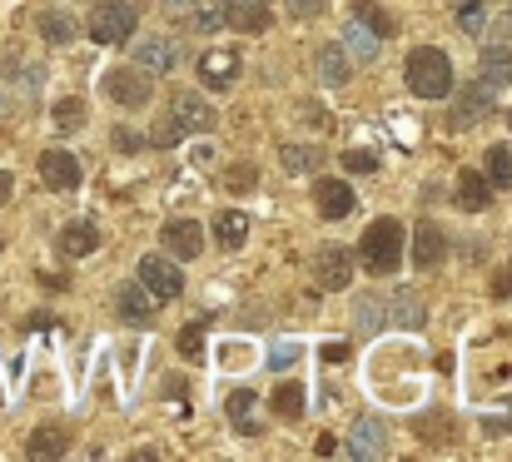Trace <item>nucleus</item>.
<instances>
[{
  "mask_svg": "<svg viewBox=\"0 0 512 462\" xmlns=\"http://www.w3.org/2000/svg\"><path fill=\"white\" fill-rule=\"evenodd\" d=\"M403 75H408V90H413L418 100H443V95H453V65H448V55H443L438 45L408 50Z\"/></svg>",
  "mask_w": 512,
  "mask_h": 462,
  "instance_id": "obj_1",
  "label": "nucleus"
},
{
  "mask_svg": "<svg viewBox=\"0 0 512 462\" xmlns=\"http://www.w3.org/2000/svg\"><path fill=\"white\" fill-rule=\"evenodd\" d=\"M358 264L368 269V274H393L398 264H403V224L398 219H373L368 229H363V239H358Z\"/></svg>",
  "mask_w": 512,
  "mask_h": 462,
  "instance_id": "obj_2",
  "label": "nucleus"
},
{
  "mask_svg": "<svg viewBox=\"0 0 512 462\" xmlns=\"http://www.w3.org/2000/svg\"><path fill=\"white\" fill-rule=\"evenodd\" d=\"M135 25H140V5L135 0H100L90 10V35L100 45H125Z\"/></svg>",
  "mask_w": 512,
  "mask_h": 462,
  "instance_id": "obj_3",
  "label": "nucleus"
},
{
  "mask_svg": "<svg viewBox=\"0 0 512 462\" xmlns=\"http://www.w3.org/2000/svg\"><path fill=\"white\" fill-rule=\"evenodd\" d=\"M309 269H314V284H319L324 294H343V289L353 284L358 259H353L343 244H319V249H314V259H309Z\"/></svg>",
  "mask_w": 512,
  "mask_h": 462,
  "instance_id": "obj_4",
  "label": "nucleus"
},
{
  "mask_svg": "<svg viewBox=\"0 0 512 462\" xmlns=\"http://www.w3.org/2000/svg\"><path fill=\"white\" fill-rule=\"evenodd\" d=\"M105 95H110L120 110H145L150 95H155V75H145L140 65H135V70H110V75H105Z\"/></svg>",
  "mask_w": 512,
  "mask_h": 462,
  "instance_id": "obj_5",
  "label": "nucleus"
},
{
  "mask_svg": "<svg viewBox=\"0 0 512 462\" xmlns=\"http://www.w3.org/2000/svg\"><path fill=\"white\" fill-rule=\"evenodd\" d=\"M493 105H498V90L493 85H463V95L453 100V115H448V125L453 130H473V125H483L488 115H493Z\"/></svg>",
  "mask_w": 512,
  "mask_h": 462,
  "instance_id": "obj_6",
  "label": "nucleus"
},
{
  "mask_svg": "<svg viewBox=\"0 0 512 462\" xmlns=\"http://www.w3.org/2000/svg\"><path fill=\"white\" fill-rule=\"evenodd\" d=\"M140 284L155 294V304H170V299L184 294V274L174 269V259H165V254H145L140 259Z\"/></svg>",
  "mask_w": 512,
  "mask_h": 462,
  "instance_id": "obj_7",
  "label": "nucleus"
},
{
  "mask_svg": "<svg viewBox=\"0 0 512 462\" xmlns=\"http://www.w3.org/2000/svg\"><path fill=\"white\" fill-rule=\"evenodd\" d=\"M170 120L179 125V130H184V135H209L219 115H214V105H209L204 95H189V90H179V95L170 100Z\"/></svg>",
  "mask_w": 512,
  "mask_h": 462,
  "instance_id": "obj_8",
  "label": "nucleus"
},
{
  "mask_svg": "<svg viewBox=\"0 0 512 462\" xmlns=\"http://www.w3.org/2000/svg\"><path fill=\"white\" fill-rule=\"evenodd\" d=\"M40 179H45V189L70 194V189H80L85 169H80V159H75L70 150H45L40 154Z\"/></svg>",
  "mask_w": 512,
  "mask_h": 462,
  "instance_id": "obj_9",
  "label": "nucleus"
},
{
  "mask_svg": "<svg viewBox=\"0 0 512 462\" xmlns=\"http://www.w3.org/2000/svg\"><path fill=\"white\" fill-rule=\"evenodd\" d=\"M348 453L363 462L383 458V453H388V423H383V418H358L353 433H348Z\"/></svg>",
  "mask_w": 512,
  "mask_h": 462,
  "instance_id": "obj_10",
  "label": "nucleus"
},
{
  "mask_svg": "<svg viewBox=\"0 0 512 462\" xmlns=\"http://www.w3.org/2000/svg\"><path fill=\"white\" fill-rule=\"evenodd\" d=\"M199 80H204V90H229L239 80V55L234 50H204L199 55Z\"/></svg>",
  "mask_w": 512,
  "mask_h": 462,
  "instance_id": "obj_11",
  "label": "nucleus"
},
{
  "mask_svg": "<svg viewBox=\"0 0 512 462\" xmlns=\"http://www.w3.org/2000/svg\"><path fill=\"white\" fill-rule=\"evenodd\" d=\"M219 15H224L234 30H244V35H259V30L274 25V20H269V0H224Z\"/></svg>",
  "mask_w": 512,
  "mask_h": 462,
  "instance_id": "obj_12",
  "label": "nucleus"
},
{
  "mask_svg": "<svg viewBox=\"0 0 512 462\" xmlns=\"http://www.w3.org/2000/svg\"><path fill=\"white\" fill-rule=\"evenodd\" d=\"M174 60H179V45L165 40V35H145V40L135 45V65H140L145 75H170Z\"/></svg>",
  "mask_w": 512,
  "mask_h": 462,
  "instance_id": "obj_13",
  "label": "nucleus"
},
{
  "mask_svg": "<svg viewBox=\"0 0 512 462\" xmlns=\"http://www.w3.org/2000/svg\"><path fill=\"white\" fill-rule=\"evenodd\" d=\"M115 308H120V318L125 323H135V328H150L155 323V294L135 279V284H125L120 294H115Z\"/></svg>",
  "mask_w": 512,
  "mask_h": 462,
  "instance_id": "obj_14",
  "label": "nucleus"
},
{
  "mask_svg": "<svg viewBox=\"0 0 512 462\" xmlns=\"http://www.w3.org/2000/svg\"><path fill=\"white\" fill-rule=\"evenodd\" d=\"M443 259H448V239H443V229L438 224H418L413 229V264L418 269H443Z\"/></svg>",
  "mask_w": 512,
  "mask_h": 462,
  "instance_id": "obj_15",
  "label": "nucleus"
},
{
  "mask_svg": "<svg viewBox=\"0 0 512 462\" xmlns=\"http://www.w3.org/2000/svg\"><path fill=\"white\" fill-rule=\"evenodd\" d=\"M160 239H165V249H170L174 259H199V249H204V234H199L194 219H170L160 229Z\"/></svg>",
  "mask_w": 512,
  "mask_h": 462,
  "instance_id": "obj_16",
  "label": "nucleus"
},
{
  "mask_svg": "<svg viewBox=\"0 0 512 462\" xmlns=\"http://www.w3.org/2000/svg\"><path fill=\"white\" fill-rule=\"evenodd\" d=\"M453 204L468 209V214H483V209L493 204V184H488V174L463 169V174H458V194H453Z\"/></svg>",
  "mask_w": 512,
  "mask_h": 462,
  "instance_id": "obj_17",
  "label": "nucleus"
},
{
  "mask_svg": "<svg viewBox=\"0 0 512 462\" xmlns=\"http://www.w3.org/2000/svg\"><path fill=\"white\" fill-rule=\"evenodd\" d=\"M95 249H100V229H95L90 219H75V224L60 229V254H65V259H85V254H95Z\"/></svg>",
  "mask_w": 512,
  "mask_h": 462,
  "instance_id": "obj_18",
  "label": "nucleus"
},
{
  "mask_svg": "<svg viewBox=\"0 0 512 462\" xmlns=\"http://www.w3.org/2000/svg\"><path fill=\"white\" fill-rule=\"evenodd\" d=\"M314 70H319L324 85H348V75H353V55H348L343 45H319Z\"/></svg>",
  "mask_w": 512,
  "mask_h": 462,
  "instance_id": "obj_19",
  "label": "nucleus"
},
{
  "mask_svg": "<svg viewBox=\"0 0 512 462\" xmlns=\"http://www.w3.org/2000/svg\"><path fill=\"white\" fill-rule=\"evenodd\" d=\"M314 199H319V214H324V219L353 214V189H348L343 179H319V184H314Z\"/></svg>",
  "mask_w": 512,
  "mask_h": 462,
  "instance_id": "obj_20",
  "label": "nucleus"
},
{
  "mask_svg": "<svg viewBox=\"0 0 512 462\" xmlns=\"http://www.w3.org/2000/svg\"><path fill=\"white\" fill-rule=\"evenodd\" d=\"M343 45H348V55H353V60H363V65H368V60H378L383 35H373L358 15H348V25H343Z\"/></svg>",
  "mask_w": 512,
  "mask_h": 462,
  "instance_id": "obj_21",
  "label": "nucleus"
},
{
  "mask_svg": "<svg viewBox=\"0 0 512 462\" xmlns=\"http://www.w3.org/2000/svg\"><path fill=\"white\" fill-rule=\"evenodd\" d=\"M65 448H70V428H65V423H45V428H35L30 443H25L30 458H65Z\"/></svg>",
  "mask_w": 512,
  "mask_h": 462,
  "instance_id": "obj_22",
  "label": "nucleus"
},
{
  "mask_svg": "<svg viewBox=\"0 0 512 462\" xmlns=\"http://www.w3.org/2000/svg\"><path fill=\"white\" fill-rule=\"evenodd\" d=\"M244 239H249V214L219 209V214H214V244H219V249H244Z\"/></svg>",
  "mask_w": 512,
  "mask_h": 462,
  "instance_id": "obj_23",
  "label": "nucleus"
},
{
  "mask_svg": "<svg viewBox=\"0 0 512 462\" xmlns=\"http://www.w3.org/2000/svg\"><path fill=\"white\" fill-rule=\"evenodd\" d=\"M35 30H40V35H45L50 45H70L80 25H75V20H70L65 10H40V15H35Z\"/></svg>",
  "mask_w": 512,
  "mask_h": 462,
  "instance_id": "obj_24",
  "label": "nucleus"
},
{
  "mask_svg": "<svg viewBox=\"0 0 512 462\" xmlns=\"http://www.w3.org/2000/svg\"><path fill=\"white\" fill-rule=\"evenodd\" d=\"M483 85H493V90L512 85V50H503V45L483 50Z\"/></svg>",
  "mask_w": 512,
  "mask_h": 462,
  "instance_id": "obj_25",
  "label": "nucleus"
},
{
  "mask_svg": "<svg viewBox=\"0 0 512 462\" xmlns=\"http://www.w3.org/2000/svg\"><path fill=\"white\" fill-rule=\"evenodd\" d=\"M254 403H259V393H254V388H239V393H229V418H234V428H239V433H249V438L259 433V423L249 418V408H254Z\"/></svg>",
  "mask_w": 512,
  "mask_h": 462,
  "instance_id": "obj_26",
  "label": "nucleus"
},
{
  "mask_svg": "<svg viewBox=\"0 0 512 462\" xmlns=\"http://www.w3.org/2000/svg\"><path fill=\"white\" fill-rule=\"evenodd\" d=\"M279 159H284V169H289V174H314V169L324 164V154L309 150V145H284Z\"/></svg>",
  "mask_w": 512,
  "mask_h": 462,
  "instance_id": "obj_27",
  "label": "nucleus"
},
{
  "mask_svg": "<svg viewBox=\"0 0 512 462\" xmlns=\"http://www.w3.org/2000/svg\"><path fill=\"white\" fill-rule=\"evenodd\" d=\"M274 413L279 418H304V383H279L274 388Z\"/></svg>",
  "mask_w": 512,
  "mask_h": 462,
  "instance_id": "obj_28",
  "label": "nucleus"
},
{
  "mask_svg": "<svg viewBox=\"0 0 512 462\" xmlns=\"http://www.w3.org/2000/svg\"><path fill=\"white\" fill-rule=\"evenodd\" d=\"M488 184L512 189V150L508 145H493V150H488Z\"/></svg>",
  "mask_w": 512,
  "mask_h": 462,
  "instance_id": "obj_29",
  "label": "nucleus"
},
{
  "mask_svg": "<svg viewBox=\"0 0 512 462\" xmlns=\"http://www.w3.org/2000/svg\"><path fill=\"white\" fill-rule=\"evenodd\" d=\"M353 15H358V20H363V25H368L373 35H383V40L393 35V20H388V15H383V10H378L373 0H358V5H353Z\"/></svg>",
  "mask_w": 512,
  "mask_h": 462,
  "instance_id": "obj_30",
  "label": "nucleus"
},
{
  "mask_svg": "<svg viewBox=\"0 0 512 462\" xmlns=\"http://www.w3.org/2000/svg\"><path fill=\"white\" fill-rule=\"evenodd\" d=\"M483 25H488V5H483V0H463V5H458V30H463V35H478Z\"/></svg>",
  "mask_w": 512,
  "mask_h": 462,
  "instance_id": "obj_31",
  "label": "nucleus"
},
{
  "mask_svg": "<svg viewBox=\"0 0 512 462\" xmlns=\"http://www.w3.org/2000/svg\"><path fill=\"white\" fill-rule=\"evenodd\" d=\"M204 328H209V318H199V323H189L184 333H179V353L194 363V358H204Z\"/></svg>",
  "mask_w": 512,
  "mask_h": 462,
  "instance_id": "obj_32",
  "label": "nucleus"
},
{
  "mask_svg": "<svg viewBox=\"0 0 512 462\" xmlns=\"http://www.w3.org/2000/svg\"><path fill=\"white\" fill-rule=\"evenodd\" d=\"M478 40H488V45H503V40H512V15H508V10L488 15V25L478 30Z\"/></svg>",
  "mask_w": 512,
  "mask_h": 462,
  "instance_id": "obj_33",
  "label": "nucleus"
},
{
  "mask_svg": "<svg viewBox=\"0 0 512 462\" xmlns=\"http://www.w3.org/2000/svg\"><path fill=\"white\" fill-rule=\"evenodd\" d=\"M254 184H259V169H254V164H229V169H224V189H239V194H244V189H254Z\"/></svg>",
  "mask_w": 512,
  "mask_h": 462,
  "instance_id": "obj_34",
  "label": "nucleus"
},
{
  "mask_svg": "<svg viewBox=\"0 0 512 462\" xmlns=\"http://www.w3.org/2000/svg\"><path fill=\"white\" fill-rule=\"evenodd\" d=\"M393 318H398L403 328H418V323H423L428 313L418 308V299H413V294H398V299H393Z\"/></svg>",
  "mask_w": 512,
  "mask_h": 462,
  "instance_id": "obj_35",
  "label": "nucleus"
},
{
  "mask_svg": "<svg viewBox=\"0 0 512 462\" xmlns=\"http://www.w3.org/2000/svg\"><path fill=\"white\" fill-rule=\"evenodd\" d=\"M55 125H60V130H80V125H85V105H80V100H60V105H55Z\"/></svg>",
  "mask_w": 512,
  "mask_h": 462,
  "instance_id": "obj_36",
  "label": "nucleus"
},
{
  "mask_svg": "<svg viewBox=\"0 0 512 462\" xmlns=\"http://www.w3.org/2000/svg\"><path fill=\"white\" fill-rule=\"evenodd\" d=\"M343 169H348V174H373V169H378V154L373 150H343Z\"/></svg>",
  "mask_w": 512,
  "mask_h": 462,
  "instance_id": "obj_37",
  "label": "nucleus"
},
{
  "mask_svg": "<svg viewBox=\"0 0 512 462\" xmlns=\"http://www.w3.org/2000/svg\"><path fill=\"white\" fill-rule=\"evenodd\" d=\"M179 135H184V130H179V125H174L170 115H165V120H160V125H155V135H150V140H155V145H174V140H179Z\"/></svg>",
  "mask_w": 512,
  "mask_h": 462,
  "instance_id": "obj_38",
  "label": "nucleus"
},
{
  "mask_svg": "<svg viewBox=\"0 0 512 462\" xmlns=\"http://www.w3.org/2000/svg\"><path fill=\"white\" fill-rule=\"evenodd\" d=\"M324 5H329V0H289V10H294L299 20H314V15H324Z\"/></svg>",
  "mask_w": 512,
  "mask_h": 462,
  "instance_id": "obj_39",
  "label": "nucleus"
},
{
  "mask_svg": "<svg viewBox=\"0 0 512 462\" xmlns=\"http://www.w3.org/2000/svg\"><path fill=\"white\" fill-rule=\"evenodd\" d=\"M294 358H299V348H294V343H279V348L269 353V368H289Z\"/></svg>",
  "mask_w": 512,
  "mask_h": 462,
  "instance_id": "obj_40",
  "label": "nucleus"
},
{
  "mask_svg": "<svg viewBox=\"0 0 512 462\" xmlns=\"http://www.w3.org/2000/svg\"><path fill=\"white\" fill-rule=\"evenodd\" d=\"M324 363H348V343H324Z\"/></svg>",
  "mask_w": 512,
  "mask_h": 462,
  "instance_id": "obj_41",
  "label": "nucleus"
},
{
  "mask_svg": "<svg viewBox=\"0 0 512 462\" xmlns=\"http://www.w3.org/2000/svg\"><path fill=\"white\" fill-rule=\"evenodd\" d=\"M483 433H493V438H498V433H512V418L508 413H503V418H488V423H483Z\"/></svg>",
  "mask_w": 512,
  "mask_h": 462,
  "instance_id": "obj_42",
  "label": "nucleus"
},
{
  "mask_svg": "<svg viewBox=\"0 0 512 462\" xmlns=\"http://www.w3.org/2000/svg\"><path fill=\"white\" fill-rule=\"evenodd\" d=\"M199 0H165V15H194Z\"/></svg>",
  "mask_w": 512,
  "mask_h": 462,
  "instance_id": "obj_43",
  "label": "nucleus"
},
{
  "mask_svg": "<svg viewBox=\"0 0 512 462\" xmlns=\"http://www.w3.org/2000/svg\"><path fill=\"white\" fill-rule=\"evenodd\" d=\"M219 20H224L219 10H199V30H219Z\"/></svg>",
  "mask_w": 512,
  "mask_h": 462,
  "instance_id": "obj_44",
  "label": "nucleus"
},
{
  "mask_svg": "<svg viewBox=\"0 0 512 462\" xmlns=\"http://www.w3.org/2000/svg\"><path fill=\"white\" fill-rule=\"evenodd\" d=\"M115 145H120V150H140V140H135L130 130H115Z\"/></svg>",
  "mask_w": 512,
  "mask_h": 462,
  "instance_id": "obj_45",
  "label": "nucleus"
},
{
  "mask_svg": "<svg viewBox=\"0 0 512 462\" xmlns=\"http://www.w3.org/2000/svg\"><path fill=\"white\" fill-rule=\"evenodd\" d=\"M493 294H498V299H508V294H512V274H498V284H493Z\"/></svg>",
  "mask_w": 512,
  "mask_h": 462,
  "instance_id": "obj_46",
  "label": "nucleus"
},
{
  "mask_svg": "<svg viewBox=\"0 0 512 462\" xmlns=\"http://www.w3.org/2000/svg\"><path fill=\"white\" fill-rule=\"evenodd\" d=\"M10 189H15V179H10V174H5V169H0V204H5V199H10Z\"/></svg>",
  "mask_w": 512,
  "mask_h": 462,
  "instance_id": "obj_47",
  "label": "nucleus"
},
{
  "mask_svg": "<svg viewBox=\"0 0 512 462\" xmlns=\"http://www.w3.org/2000/svg\"><path fill=\"white\" fill-rule=\"evenodd\" d=\"M508 15H512V0H508Z\"/></svg>",
  "mask_w": 512,
  "mask_h": 462,
  "instance_id": "obj_48",
  "label": "nucleus"
},
{
  "mask_svg": "<svg viewBox=\"0 0 512 462\" xmlns=\"http://www.w3.org/2000/svg\"><path fill=\"white\" fill-rule=\"evenodd\" d=\"M0 249H5V239H0Z\"/></svg>",
  "mask_w": 512,
  "mask_h": 462,
  "instance_id": "obj_49",
  "label": "nucleus"
},
{
  "mask_svg": "<svg viewBox=\"0 0 512 462\" xmlns=\"http://www.w3.org/2000/svg\"><path fill=\"white\" fill-rule=\"evenodd\" d=\"M508 269H512V259H508Z\"/></svg>",
  "mask_w": 512,
  "mask_h": 462,
  "instance_id": "obj_50",
  "label": "nucleus"
},
{
  "mask_svg": "<svg viewBox=\"0 0 512 462\" xmlns=\"http://www.w3.org/2000/svg\"><path fill=\"white\" fill-rule=\"evenodd\" d=\"M508 125H512V115H508Z\"/></svg>",
  "mask_w": 512,
  "mask_h": 462,
  "instance_id": "obj_51",
  "label": "nucleus"
}]
</instances>
